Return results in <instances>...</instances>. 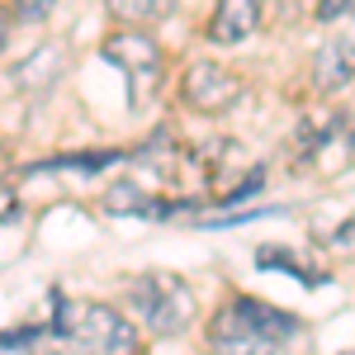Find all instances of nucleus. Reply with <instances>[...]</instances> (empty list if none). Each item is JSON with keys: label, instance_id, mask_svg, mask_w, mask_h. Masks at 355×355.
<instances>
[{"label": "nucleus", "instance_id": "nucleus-17", "mask_svg": "<svg viewBox=\"0 0 355 355\" xmlns=\"http://www.w3.org/2000/svg\"><path fill=\"white\" fill-rule=\"evenodd\" d=\"M5 43H10V15H5V5H0V53H5Z\"/></svg>", "mask_w": 355, "mask_h": 355}, {"label": "nucleus", "instance_id": "nucleus-1", "mask_svg": "<svg viewBox=\"0 0 355 355\" xmlns=\"http://www.w3.org/2000/svg\"><path fill=\"white\" fill-rule=\"evenodd\" d=\"M53 331L71 341L81 355H137L133 322L105 303H57Z\"/></svg>", "mask_w": 355, "mask_h": 355}, {"label": "nucleus", "instance_id": "nucleus-18", "mask_svg": "<svg viewBox=\"0 0 355 355\" xmlns=\"http://www.w3.org/2000/svg\"><path fill=\"white\" fill-rule=\"evenodd\" d=\"M351 147H355V123H351Z\"/></svg>", "mask_w": 355, "mask_h": 355}, {"label": "nucleus", "instance_id": "nucleus-19", "mask_svg": "<svg viewBox=\"0 0 355 355\" xmlns=\"http://www.w3.org/2000/svg\"><path fill=\"white\" fill-rule=\"evenodd\" d=\"M346 355H355V351H346Z\"/></svg>", "mask_w": 355, "mask_h": 355}, {"label": "nucleus", "instance_id": "nucleus-16", "mask_svg": "<svg viewBox=\"0 0 355 355\" xmlns=\"http://www.w3.org/2000/svg\"><path fill=\"white\" fill-rule=\"evenodd\" d=\"M331 246H355V218L341 223V232H331Z\"/></svg>", "mask_w": 355, "mask_h": 355}, {"label": "nucleus", "instance_id": "nucleus-8", "mask_svg": "<svg viewBox=\"0 0 355 355\" xmlns=\"http://www.w3.org/2000/svg\"><path fill=\"white\" fill-rule=\"evenodd\" d=\"M209 346H214V355H279L275 341H266V336H256V331L237 327L227 313L214 318V327H209Z\"/></svg>", "mask_w": 355, "mask_h": 355}, {"label": "nucleus", "instance_id": "nucleus-15", "mask_svg": "<svg viewBox=\"0 0 355 355\" xmlns=\"http://www.w3.org/2000/svg\"><path fill=\"white\" fill-rule=\"evenodd\" d=\"M15 214H19V199H15V190H10V185H0V223H10Z\"/></svg>", "mask_w": 355, "mask_h": 355}, {"label": "nucleus", "instance_id": "nucleus-6", "mask_svg": "<svg viewBox=\"0 0 355 355\" xmlns=\"http://www.w3.org/2000/svg\"><path fill=\"white\" fill-rule=\"evenodd\" d=\"M313 76H318L322 90H341V85L355 81V28L331 33L327 43L318 48V57H313Z\"/></svg>", "mask_w": 355, "mask_h": 355}, {"label": "nucleus", "instance_id": "nucleus-11", "mask_svg": "<svg viewBox=\"0 0 355 355\" xmlns=\"http://www.w3.org/2000/svg\"><path fill=\"white\" fill-rule=\"evenodd\" d=\"M110 5L114 19H123V24H157V19H166L171 10H175V0H105Z\"/></svg>", "mask_w": 355, "mask_h": 355}, {"label": "nucleus", "instance_id": "nucleus-9", "mask_svg": "<svg viewBox=\"0 0 355 355\" xmlns=\"http://www.w3.org/2000/svg\"><path fill=\"white\" fill-rule=\"evenodd\" d=\"M62 67H67V53H62L57 43H38V48L15 67V85H19V90H48V85L62 76Z\"/></svg>", "mask_w": 355, "mask_h": 355}, {"label": "nucleus", "instance_id": "nucleus-2", "mask_svg": "<svg viewBox=\"0 0 355 355\" xmlns=\"http://www.w3.org/2000/svg\"><path fill=\"white\" fill-rule=\"evenodd\" d=\"M128 303L137 308V318L147 322V331H157V336H175V331L190 327L194 318V294L185 279H175V275L166 270H147L128 279Z\"/></svg>", "mask_w": 355, "mask_h": 355}, {"label": "nucleus", "instance_id": "nucleus-5", "mask_svg": "<svg viewBox=\"0 0 355 355\" xmlns=\"http://www.w3.org/2000/svg\"><path fill=\"white\" fill-rule=\"evenodd\" d=\"M237 95H242V81H237L227 67H218V62H194L190 76H185V100L204 114L227 110Z\"/></svg>", "mask_w": 355, "mask_h": 355}, {"label": "nucleus", "instance_id": "nucleus-7", "mask_svg": "<svg viewBox=\"0 0 355 355\" xmlns=\"http://www.w3.org/2000/svg\"><path fill=\"white\" fill-rule=\"evenodd\" d=\"M256 24H261V0H218L214 24H209V43L237 48L256 33Z\"/></svg>", "mask_w": 355, "mask_h": 355}, {"label": "nucleus", "instance_id": "nucleus-13", "mask_svg": "<svg viewBox=\"0 0 355 355\" xmlns=\"http://www.w3.org/2000/svg\"><path fill=\"white\" fill-rule=\"evenodd\" d=\"M53 10L57 0H15V19H24V24H43Z\"/></svg>", "mask_w": 355, "mask_h": 355}, {"label": "nucleus", "instance_id": "nucleus-14", "mask_svg": "<svg viewBox=\"0 0 355 355\" xmlns=\"http://www.w3.org/2000/svg\"><path fill=\"white\" fill-rule=\"evenodd\" d=\"M355 0H318V19L322 24H336V19H351Z\"/></svg>", "mask_w": 355, "mask_h": 355}, {"label": "nucleus", "instance_id": "nucleus-10", "mask_svg": "<svg viewBox=\"0 0 355 355\" xmlns=\"http://www.w3.org/2000/svg\"><path fill=\"white\" fill-rule=\"evenodd\" d=\"M105 214H162V204L152 199V194L133 185V180H114L110 190H105Z\"/></svg>", "mask_w": 355, "mask_h": 355}, {"label": "nucleus", "instance_id": "nucleus-12", "mask_svg": "<svg viewBox=\"0 0 355 355\" xmlns=\"http://www.w3.org/2000/svg\"><path fill=\"white\" fill-rule=\"evenodd\" d=\"M256 261L266 266V270H289V275H299L303 284H322V275H308V270H299V261L284 251V246H261L256 251Z\"/></svg>", "mask_w": 355, "mask_h": 355}, {"label": "nucleus", "instance_id": "nucleus-3", "mask_svg": "<svg viewBox=\"0 0 355 355\" xmlns=\"http://www.w3.org/2000/svg\"><path fill=\"white\" fill-rule=\"evenodd\" d=\"M100 53H105V62H114V67L128 71L133 95H137V81H142V76H147V81L162 76V48H157V38L142 33V28H119V33H110V38L100 43Z\"/></svg>", "mask_w": 355, "mask_h": 355}, {"label": "nucleus", "instance_id": "nucleus-4", "mask_svg": "<svg viewBox=\"0 0 355 355\" xmlns=\"http://www.w3.org/2000/svg\"><path fill=\"white\" fill-rule=\"evenodd\" d=\"M223 313H227L237 327L256 331V336H266V341H275V346H284L289 336L303 331V322L294 318V313H284V308H275V303H266V299H232Z\"/></svg>", "mask_w": 355, "mask_h": 355}]
</instances>
